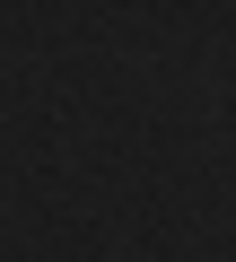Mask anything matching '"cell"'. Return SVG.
I'll return each mask as SVG.
<instances>
[]
</instances>
